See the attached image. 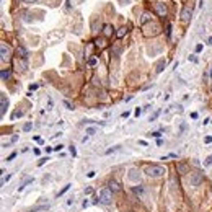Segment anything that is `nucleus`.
<instances>
[{
	"mask_svg": "<svg viewBox=\"0 0 212 212\" xmlns=\"http://www.w3.org/2000/svg\"><path fill=\"white\" fill-rule=\"evenodd\" d=\"M144 173L149 175V176H152V178H160L167 173V170L163 167H160V165H149V167H145Z\"/></svg>",
	"mask_w": 212,
	"mask_h": 212,
	"instance_id": "obj_1",
	"label": "nucleus"
},
{
	"mask_svg": "<svg viewBox=\"0 0 212 212\" xmlns=\"http://www.w3.org/2000/svg\"><path fill=\"white\" fill-rule=\"evenodd\" d=\"M98 199H100L101 204H109L113 199V191L109 188H103L100 192H98Z\"/></svg>",
	"mask_w": 212,
	"mask_h": 212,
	"instance_id": "obj_2",
	"label": "nucleus"
},
{
	"mask_svg": "<svg viewBox=\"0 0 212 212\" xmlns=\"http://www.w3.org/2000/svg\"><path fill=\"white\" fill-rule=\"evenodd\" d=\"M202 181H204V175H202V173H191V176H189V184H191L192 188L201 186Z\"/></svg>",
	"mask_w": 212,
	"mask_h": 212,
	"instance_id": "obj_3",
	"label": "nucleus"
},
{
	"mask_svg": "<svg viewBox=\"0 0 212 212\" xmlns=\"http://www.w3.org/2000/svg\"><path fill=\"white\" fill-rule=\"evenodd\" d=\"M10 54H11L10 47H8L5 43H2V44H0V56H2V61L7 62L8 59H10Z\"/></svg>",
	"mask_w": 212,
	"mask_h": 212,
	"instance_id": "obj_4",
	"label": "nucleus"
},
{
	"mask_svg": "<svg viewBox=\"0 0 212 212\" xmlns=\"http://www.w3.org/2000/svg\"><path fill=\"white\" fill-rule=\"evenodd\" d=\"M7 109H8V98H7L5 93H2V95H0V114L5 116Z\"/></svg>",
	"mask_w": 212,
	"mask_h": 212,
	"instance_id": "obj_5",
	"label": "nucleus"
},
{
	"mask_svg": "<svg viewBox=\"0 0 212 212\" xmlns=\"http://www.w3.org/2000/svg\"><path fill=\"white\" fill-rule=\"evenodd\" d=\"M127 178H129V181H132V183H139L140 181V171H139L137 168H131Z\"/></svg>",
	"mask_w": 212,
	"mask_h": 212,
	"instance_id": "obj_6",
	"label": "nucleus"
},
{
	"mask_svg": "<svg viewBox=\"0 0 212 212\" xmlns=\"http://www.w3.org/2000/svg\"><path fill=\"white\" fill-rule=\"evenodd\" d=\"M181 21H184V23H188V21L191 20V16H192V10L189 8V7H184L181 10Z\"/></svg>",
	"mask_w": 212,
	"mask_h": 212,
	"instance_id": "obj_7",
	"label": "nucleus"
},
{
	"mask_svg": "<svg viewBox=\"0 0 212 212\" xmlns=\"http://www.w3.org/2000/svg\"><path fill=\"white\" fill-rule=\"evenodd\" d=\"M155 11L160 16H167V5L165 3H155Z\"/></svg>",
	"mask_w": 212,
	"mask_h": 212,
	"instance_id": "obj_8",
	"label": "nucleus"
},
{
	"mask_svg": "<svg viewBox=\"0 0 212 212\" xmlns=\"http://www.w3.org/2000/svg\"><path fill=\"white\" fill-rule=\"evenodd\" d=\"M108 188H109V189H111L113 192H119V191L122 189L121 184H119V183H117L116 180H111V181L108 183Z\"/></svg>",
	"mask_w": 212,
	"mask_h": 212,
	"instance_id": "obj_9",
	"label": "nucleus"
},
{
	"mask_svg": "<svg viewBox=\"0 0 212 212\" xmlns=\"http://www.w3.org/2000/svg\"><path fill=\"white\" fill-rule=\"evenodd\" d=\"M33 181H34V178H33V176H28V178H25V181H23V183L20 184V186H18V192H21V191H23V189H25L26 186H28V184H30V183H33Z\"/></svg>",
	"mask_w": 212,
	"mask_h": 212,
	"instance_id": "obj_10",
	"label": "nucleus"
},
{
	"mask_svg": "<svg viewBox=\"0 0 212 212\" xmlns=\"http://www.w3.org/2000/svg\"><path fill=\"white\" fill-rule=\"evenodd\" d=\"M152 20V15L149 13V11H145V13H142V16H140V25H145V23H149V21Z\"/></svg>",
	"mask_w": 212,
	"mask_h": 212,
	"instance_id": "obj_11",
	"label": "nucleus"
},
{
	"mask_svg": "<svg viewBox=\"0 0 212 212\" xmlns=\"http://www.w3.org/2000/svg\"><path fill=\"white\" fill-rule=\"evenodd\" d=\"M16 54H18V57H20V59H25V57L28 56V51H26V47L20 46V47L16 49Z\"/></svg>",
	"mask_w": 212,
	"mask_h": 212,
	"instance_id": "obj_12",
	"label": "nucleus"
},
{
	"mask_svg": "<svg viewBox=\"0 0 212 212\" xmlns=\"http://www.w3.org/2000/svg\"><path fill=\"white\" fill-rule=\"evenodd\" d=\"M132 191H134V194H137V196H144L145 188H144V186H134V188H132Z\"/></svg>",
	"mask_w": 212,
	"mask_h": 212,
	"instance_id": "obj_13",
	"label": "nucleus"
},
{
	"mask_svg": "<svg viewBox=\"0 0 212 212\" xmlns=\"http://www.w3.org/2000/svg\"><path fill=\"white\" fill-rule=\"evenodd\" d=\"M103 34H105V36H111L113 34L111 25H105V26H103Z\"/></svg>",
	"mask_w": 212,
	"mask_h": 212,
	"instance_id": "obj_14",
	"label": "nucleus"
},
{
	"mask_svg": "<svg viewBox=\"0 0 212 212\" xmlns=\"http://www.w3.org/2000/svg\"><path fill=\"white\" fill-rule=\"evenodd\" d=\"M178 173H180V175H186L188 173V167L184 163H180V165H178Z\"/></svg>",
	"mask_w": 212,
	"mask_h": 212,
	"instance_id": "obj_15",
	"label": "nucleus"
},
{
	"mask_svg": "<svg viewBox=\"0 0 212 212\" xmlns=\"http://www.w3.org/2000/svg\"><path fill=\"white\" fill-rule=\"evenodd\" d=\"M11 77V70H2V80L5 82Z\"/></svg>",
	"mask_w": 212,
	"mask_h": 212,
	"instance_id": "obj_16",
	"label": "nucleus"
},
{
	"mask_svg": "<svg viewBox=\"0 0 212 212\" xmlns=\"http://www.w3.org/2000/svg\"><path fill=\"white\" fill-rule=\"evenodd\" d=\"M165 65H167V61H160V62H158V65H157V74H160V72H162L163 70V67H165Z\"/></svg>",
	"mask_w": 212,
	"mask_h": 212,
	"instance_id": "obj_17",
	"label": "nucleus"
},
{
	"mask_svg": "<svg viewBox=\"0 0 212 212\" xmlns=\"http://www.w3.org/2000/svg\"><path fill=\"white\" fill-rule=\"evenodd\" d=\"M70 186H72V184H65V186L62 188L61 191L57 192V197H61V196H62V194H64V192H67V191H69V189H70Z\"/></svg>",
	"mask_w": 212,
	"mask_h": 212,
	"instance_id": "obj_18",
	"label": "nucleus"
},
{
	"mask_svg": "<svg viewBox=\"0 0 212 212\" xmlns=\"http://www.w3.org/2000/svg\"><path fill=\"white\" fill-rule=\"evenodd\" d=\"M127 33V28L126 26H122V28H119V31H117V38H122V36Z\"/></svg>",
	"mask_w": 212,
	"mask_h": 212,
	"instance_id": "obj_19",
	"label": "nucleus"
},
{
	"mask_svg": "<svg viewBox=\"0 0 212 212\" xmlns=\"http://www.w3.org/2000/svg\"><path fill=\"white\" fill-rule=\"evenodd\" d=\"M86 136H93V134H96V127H86Z\"/></svg>",
	"mask_w": 212,
	"mask_h": 212,
	"instance_id": "obj_20",
	"label": "nucleus"
},
{
	"mask_svg": "<svg viewBox=\"0 0 212 212\" xmlns=\"http://www.w3.org/2000/svg\"><path fill=\"white\" fill-rule=\"evenodd\" d=\"M211 165H212V155H209L206 160H204V167H211Z\"/></svg>",
	"mask_w": 212,
	"mask_h": 212,
	"instance_id": "obj_21",
	"label": "nucleus"
},
{
	"mask_svg": "<svg viewBox=\"0 0 212 212\" xmlns=\"http://www.w3.org/2000/svg\"><path fill=\"white\" fill-rule=\"evenodd\" d=\"M119 149H121V145H116V147H113V149H108V150H106V155H109V153H113V152L119 150Z\"/></svg>",
	"mask_w": 212,
	"mask_h": 212,
	"instance_id": "obj_22",
	"label": "nucleus"
},
{
	"mask_svg": "<svg viewBox=\"0 0 212 212\" xmlns=\"http://www.w3.org/2000/svg\"><path fill=\"white\" fill-rule=\"evenodd\" d=\"M95 44L98 46V47H105V39H96Z\"/></svg>",
	"mask_w": 212,
	"mask_h": 212,
	"instance_id": "obj_23",
	"label": "nucleus"
},
{
	"mask_svg": "<svg viewBox=\"0 0 212 212\" xmlns=\"http://www.w3.org/2000/svg\"><path fill=\"white\" fill-rule=\"evenodd\" d=\"M158 114H160V111H157V113H153V114H152V116L150 117H149V121H155V119H157V117H158Z\"/></svg>",
	"mask_w": 212,
	"mask_h": 212,
	"instance_id": "obj_24",
	"label": "nucleus"
},
{
	"mask_svg": "<svg viewBox=\"0 0 212 212\" xmlns=\"http://www.w3.org/2000/svg\"><path fill=\"white\" fill-rule=\"evenodd\" d=\"M167 38H171V25H167Z\"/></svg>",
	"mask_w": 212,
	"mask_h": 212,
	"instance_id": "obj_25",
	"label": "nucleus"
},
{
	"mask_svg": "<svg viewBox=\"0 0 212 212\" xmlns=\"http://www.w3.org/2000/svg\"><path fill=\"white\" fill-rule=\"evenodd\" d=\"M31 127H33V124H31V122H26V124H25V127H23V131H25V132H28V131H31Z\"/></svg>",
	"mask_w": 212,
	"mask_h": 212,
	"instance_id": "obj_26",
	"label": "nucleus"
},
{
	"mask_svg": "<svg viewBox=\"0 0 212 212\" xmlns=\"http://www.w3.org/2000/svg\"><path fill=\"white\" fill-rule=\"evenodd\" d=\"M11 180V175H7V176H3V180H2V184H5L7 181H10Z\"/></svg>",
	"mask_w": 212,
	"mask_h": 212,
	"instance_id": "obj_27",
	"label": "nucleus"
},
{
	"mask_svg": "<svg viewBox=\"0 0 212 212\" xmlns=\"http://www.w3.org/2000/svg\"><path fill=\"white\" fill-rule=\"evenodd\" d=\"M47 160H49V157H44V158H41V160H39V163H38V165L41 167V165H44V163L47 162Z\"/></svg>",
	"mask_w": 212,
	"mask_h": 212,
	"instance_id": "obj_28",
	"label": "nucleus"
},
{
	"mask_svg": "<svg viewBox=\"0 0 212 212\" xmlns=\"http://www.w3.org/2000/svg\"><path fill=\"white\" fill-rule=\"evenodd\" d=\"M15 157H16V152H13V153H10V155H8V158H7V162H11V160H13Z\"/></svg>",
	"mask_w": 212,
	"mask_h": 212,
	"instance_id": "obj_29",
	"label": "nucleus"
},
{
	"mask_svg": "<svg viewBox=\"0 0 212 212\" xmlns=\"http://www.w3.org/2000/svg\"><path fill=\"white\" fill-rule=\"evenodd\" d=\"M62 149H64V145H62V144H59V145H56V147H54V152H61Z\"/></svg>",
	"mask_w": 212,
	"mask_h": 212,
	"instance_id": "obj_30",
	"label": "nucleus"
},
{
	"mask_svg": "<svg viewBox=\"0 0 212 212\" xmlns=\"http://www.w3.org/2000/svg\"><path fill=\"white\" fill-rule=\"evenodd\" d=\"M64 106H65V108H67V109H74V108H72V105H70V103H69V101H64Z\"/></svg>",
	"mask_w": 212,
	"mask_h": 212,
	"instance_id": "obj_31",
	"label": "nucleus"
},
{
	"mask_svg": "<svg viewBox=\"0 0 212 212\" xmlns=\"http://www.w3.org/2000/svg\"><path fill=\"white\" fill-rule=\"evenodd\" d=\"M70 153H72V155H74V157L77 155V149H75V147H74V145H70Z\"/></svg>",
	"mask_w": 212,
	"mask_h": 212,
	"instance_id": "obj_32",
	"label": "nucleus"
},
{
	"mask_svg": "<svg viewBox=\"0 0 212 212\" xmlns=\"http://www.w3.org/2000/svg\"><path fill=\"white\" fill-rule=\"evenodd\" d=\"M93 192V188H85V194L88 196V194H91Z\"/></svg>",
	"mask_w": 212,
	"mask_h": 212,
	"instance_id": "obj_33",
	"label": "nucleus"
},
{
	"mask_svg": "<svg viewBox=\"0 0 212 212\" xmlns=\"http://www.w3.org/2000/svg\"><path fill=\"white\" fill-rule=\"evenodd\" d=\"M20 116H23V111H16V113H15V114H13L11 117H20Z\"/></svg>",
	"mask_w": 212,
	"mask_h": 212,
	"instance_id": "obj_34",
	"label": "nucleus"
},
{
	"mask_svg": "<svg viewBox=\"0 0 212 212\" xmlns=\"http://www.w3.org/2000/svg\"><path fill=\"white\" fill-rule=\"evenodd\" d=\"M38 86H39V85H36V83H33V85H30V91H33V90H38Z\"/></svg>",
	"mask_w": 212,
	"mask_h": 212,
	"instance_id": "obj_35",
	"label": "nucleus"
},
{
	"mask_svg": "<svg viewBox=\"0 0 212 212\" xmlns=\"http://www.w3.org/2000/svg\"><path fill=\"white\" fill-rule=\"evenodd\" d=\"M90 206V201H88V199H85V201H83V204H82V207H88Z\"/></svg>",
	"mask_w": 212,
	"mask_h": 212,
	"instance_id": "obj_36",
	"label": "nucleus"
},
{
	"mask_svg": "<svg viewBox=\"0 0 212 212\" xmlns=\"http://www.w3.org/2000/svg\"><path fill=\"white\" fill-rule=\"evenodd\" d=\"M189 61H191V62H194V64H196V62H197V57H196V56H189Z\"/></svg>",
	"mask_w": 212,
	"mask_h": 212,
	"instance_id": "obj_37",
	"label": "nucleus"
},
{
	"mask_svg": "<svg viewBox=\"0 0 212 212\" xmlns=\"http://www.w3.org/2000/svg\"><path fill=\"white\" fill-rule=\"evenodd\" d=\"M204 140H206V144H211V142H212V137H211V136H207L206 139H204Z\"/></svg>",
	"mask_w": 212,
	"mask_h": 212,
	"instance_id": "obj_38",
	"label": "nucleus"
},
{
	"mask_svg": "<svg viewBox=\"0 0 212 212\" xmlns=\"http://www.w3.org/2000/svg\"><path fill=\"white\" fill-rule=\"evenodd\" d=\"M150 136H153V137H157V139H158V137L162 136V134H160V132H152Z\"/></svg>",
	"mask_w": 212,
	"mask_h": 212,
	"instance_id": "obj_39",
	"label": "nucleus"
},
{
	"mask_svg": "<svg viewBox=\"0 0 212 212\" xmlns=\"http://www.w3.org/2000/svg\"><path fill=\"white\" fill-rule=\"evenodd\" d=\"M52 150H54V147H46V153H51Z\"/></svg>",
	"mask_w": 212,
	"mask_h": 212,
	"instance_id": "obj_40",
	"label": "nucleus"
},
{
	"mask_svg": "<svg viewBox=\"0 0 212 212\" xmlns=\"http://www.w3.org/2000/svg\"><path fill=\"white\" fill-rule=\"evenodd\" d=\"M201 51H202V44H197L196 46V52H201Z\"/></svg>",
	"mask_w": 212,
	"mask_h": 212,
	"instance_id": "obj_41",
	"label": "nucleus"
},
{
	"mask_svg": "<svg viewBox=\"0 0 212 212\" xmlns=\"http://www.w3.org/2000/svg\"><path fill=\"white\" fill-rule=\"evenodd\" d=\"M88 64H90V65H95V64H96V59H90V61H88Z\"/></svg>",
	"mask_w": 212,
	"mask_h": 212,
	"instance_id": "obj_42",
	"label": "nucleus"
},
{
	"mask_svg": "<svg viewBox=\"0 0 212 212\" xmlns=\"http://www.w3.org/2000/svg\"><path fill=\"white\" fill-rule=\"evenodd\" d=\"M129 114H131V113H129V111H124V113H122V114H121V116H122V117H129Z\"/></svg>",
	"mask_w": 212,
	"mask_h": 212,
	"instance_id": "obj_43",
	"label": "nucleus"
},
{
	"mask_svg": "<svg viewBox=\"0 0 212 212\" xmlns=\"http://www.w3.org/2000/svg\"><path fill=\"white\" fill-rule=\"evenodd\" d=\"M140 113H142V109H140V108H137V109H136V116H140Z\"/></svg>",
	"mask_w": 212,
	"mask_h": 212,
	"instance_id": "obj_44",
	"label": "nucleus"
},
{
	"mask_svg": "<svg viewBox=\"0 0 212 212\" xmlns=\"http://www.w3.org/2000/svg\"><path fill=\"white\" fill-rule=\"evenodd\" d=\"M95 173H96V171H90L88 175H86V176H88V178H93V176H95Z\"/></svg>",
	"mask_w": 212,
	"mask_h": 212,
	"instance_id": "obj_45",
	"label": "nucleus"
},
{
	"mask_svg": "<svg viewBox=\"0 0 212 212\" xmlns=\"http://www.w3.org/2000/svg\"><path fill=\"white\" fill-rule=\"evenodd\" d=\"M47 105H49V108H47V109H51V108H52V100H51V98L47 100Z\"/></svg>",
	"mask_w": 212,
	"mask_h": 212,
	"instance_id": "obj_46",
	"label": "nucleus"
},
{
	"mask_svg": "<svg viewBox=\"0 0 212 212\" xmlns=\"http://www.w3.org/2000/svg\"><path fill=\"white\" fill-rule=\"evenodd\" d=\"M16 140H18V136H13V137H11V144H13V142H16Z\"/></svg>",
	"mask_w": 212,
	"mask_h": 212,
	"instance_id": "obj_47",
	"label": "nucleus"
},
{
	"mask_svg": "<svg viewBox=\"0 0 212 212\" xmlns=\"http://www.w3.org/2000/svg\"><path fill=\"white\" fill-rule=\"evenodd\" d=\"M207 44H209V46H212V36L209 38V39H207Z\"/></svg>",
	"mask_w": 212,
	"mask_h": 212,
	"instance_id": "obj_48",
	"label": "nucleus"
},
{
	"mask_svg": "<svg viewBox=\"0 0 212 212\" xmlns=\"http://www.w3.org/2000/svg\"><path fill=\"white\" fill-rule=\"evenodd\" d=\"M23 2H26V3H33V2H36V0H23Z\"/></svg>",
	"mask_w": 212,
	"mask_h": 212,
	"instance_id": "obj_49",
	"label": "nucleus"
},
{
	"mask_svg": "<svg viewBox=\"0 0 212 212\" xmlns=\"http://www.w3.org/2000/svg\"><path fill=\"white\" fill-rule=\"evenodd\" d=\"M211 93H212V85H211Z\"/></svg>",
	"mask_w": 212,
	"mask_h": 212,
	"instance_id": "obj_50",
	"label": "nucleus"
}]
</instances>
